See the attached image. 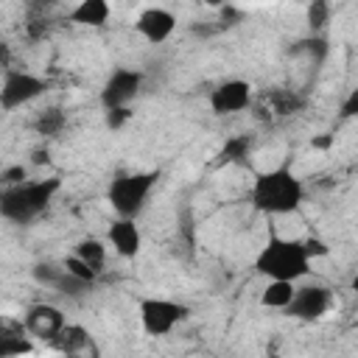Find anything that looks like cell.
<instances>
[{
    "label": "cell",
    "mask_w": 358,
    "mask_h": 358,
    "mask_svg": "<svg viewBox=\"0 0 358 358\" xmlns=\"http://www.w3.org/2000/svg\"><path fill=\"white\" fill-rule=\"evenodd\" d=\"M249 199L263 215H291L305 201V185L291 168L280 165L255 176Z\"/></svg>",
    "instance_id": "cell-1"
},
{
    "label": "cell",
    "mask_w": 358,
    "mask_h": 358,
    "mask_svg": "<svg viewBox=\"0 0 358 358\" xmlns=\"http://www.w3.org/2000/svg\"><path fill=\"white\" fill-rule=\"evenodd\" d=\"M255 271L266 280H291V282L308 277L310 255L305 249V241L271 235L255 257Z\"/></svg>",
    "instance_id": "cell-2"
},
{
    "label": "cell",
    "mask_w": 358,
    "mask_h": 358,
    "mask_svg": "<svg viewBox=\"0 0 358 358\" xmlns=\"http://www.w3.org/2000/svg\"><path fill=\"white\" fill-rule=\"evenodd\" d=\"M56 190H59V179H34V182L3 187L0 215L11 224H31L50 207Z\"/></svg>",
    "instance_id": "cell-3"
},
{
    "label": "cell",
    "mask_w": 358,
    "mask_h": 358,
    "mask_svg": "<svg viewBox=\"0 0 358 358\" xmlns=\"http://www.w3.org/2000/svg\"><path fill=\"white\" fill-rule=\"evenodd\" d=\"M157 179H159L157 171L117 173L109 182V187H106V201L115 210V215H120V218H137L145 210V204H148V199H151V193L157 187Z\"/></svg>",
    "instance_id": "cell-4"
},
{
    "label": "cell",
    "mask_w": 358,
    "mask_h": 358,
    "mask_svg": "<svg viewBox=\"0 0 358 358\" xmlns=\"http://www.w3.org/2000/svg\"><path fill=\"white\" fill-rule=\"evenodd\" d=\"M137 313H140V324L148 336L154 338H162V336H171L187 316H190V308L176 302V299H165V296H145L140 299L137 305Z\"/></svg>",
    "instance_id": "cell-5"
},
{
    "label": "cell",
    "mask_w": 358,
    "mask_h": 358,
    "mask_svg": "<svg viewBox=\"0 0 358 358\" xmlns=\"http://www.w3.org/2000/svg\"><path fill=\"white\" fill-rule=\"evenodd\" d=\"M48 92V81L28 73V70H11L6 67L3 76V87H0V106L6 112H14L20 106L34 103L36 98H42Z\"/></svg>",
    "instance_id": "cell-6"
},
{
    "label": "cell",
    "mask_w": 358,
    "mask_h": 358,
    "mask_svg": "<svg viewBox=\"0 0 358 358\" xmlns=\"http://www.w3.org/2000/svg\"><path fill=\"white\" fill-rule=\"evenodd\" d=\"M143 90V73L134 67H115L103 87H101V103L103 109H115V106H131V101L140 95Z\"/></svg>",
    "instance_id": "cell-7"
},
{
    "label": "cell",
    "mask_w": 358,
    "mask_h": 358,
    "mask_svg": "<svg viewBox=\"0 0 358 358\" xmlns=\"http://www.w3.org/2000/svg\"><path fill=\"white\" fill-rule=\"evenodd\" d=\"M252 95H255V90H252V84L246 78H227V81H221V84H215L210 90L207 103H210L213 115L227 117V115L243 112L252 103Z\"/></svg>",
    "instance_id": "cell-8"
},
{
    "label": "cell",
    "mask_w": 358,
    "mask_h": 358,
    "mask_svg": "<svg viewBox=\"0 0 358 358\" xmlns=\"http://www.w3.org/2000/svg\"><path fill=\"white\" fill-rule=\"evenodd\" d=\"M333 305V294L330 288L324 285H305V288H296L291 305L282 310L285 316L291 319H299V322H316L322 319Z\"/></svg>",
    "instance_id": "cell-9"
},
{
    "label": "cell",
    "mask_w": 358,
    "mask_h": 358,
    "mask_svg": "<svg viewBox=\"0 0 358 358\" xmlns=\"http://www.w3.org/2000/svg\"><path fill=\"white\" fill-rule=\"evenodd\" d=\"M22 327H25V333H31L36 338H59L62 330L67 327V319L56 305L34 302L22 316Z\"/></svg>",
    "instance_id": "cell-10"
},
{
    "label": "cell",
    "mask_w": 358,
    "mask_h": 358,
    "mask_svg": "<svg viewBox=\"0 0 358 358\" xmlns=\"http://www.w3.org/2000/svg\"><path fill=\"white\" fill-rule=\"evenodd\" d=\"M134 31L148 42V45H162L165 39H171V34L176 31V14L159 6L143 8L134 20Z\"/></svg>",
    "instance_id": "cell-11"
},
{
    "label": "cell",
    "mask_w": 358,
    "mask_h": 358,
    "mask_svg": "<svg viewBox=\"0 0 358 358\" xmlns=\"http://www.w3.org/2000/svg\"><path fill=\"white\" fill-rule=\"evenodd\" d=\"M134 221H137V218H120V215H117V218L109 224V229H106V241H109L112 252H115L117 257H123V260L137 257L140 249H143V232H140V227H137Z\"/></svg>",
    "instance_id": "cell-12"
},
{
    "label": "cell",
    "mask_w": 358,
    "mask_h": 358,
    "mask_svg": "<svg viewBox=\"0 0 358 358\" xmlns=\"http://www.w3.org/2000/svg\"><path fill=\"white\" fill-rule=\"evenodd\" d=\"M112 17V3L109 0H78L67 11V22L78 28H103Z\"/></svg>",
    "instance_id": "cell-13"
},
{
    "label": "cell",
    "mask_w": 358,
    "mask_h": 358,
    "mask_svg": "<svg viewBox=\"0 0 358 358\" xmlns=\"http://www.w3.org/2000/svg\"><path fill=\"white\" fill-rule=\"evenodd\" d=\"M296 294V282L291 280H266L263 291H260V305L271 308V310H285L291 305Z\"/></svg>",
    "instance_id": "cell-14"
},
{
    "label": "cell",
    "mask_w": 358,
    "mask_h": 358,
    "mask_svg": "<svg viewBox=\"0 0 358 358\" xmlns=\"http://www.w3.org/2000/svg\"><path fill=\"white\" fill-rule=\"evenodd\" d=\"M73 255H78L81 260H87L92 268H103V263H106V243L103 241H98V238H81L78 243H76V249H73Z\"/></svg>",
    "instance_id": "cell-15"
},
{
    "label": "cell",
    "mask_w": 358,
    "mask_h": 358,
    "mask_svg": "<svg viewBox=\"0 0 358 358\" xmlns=\"http://www.w3.org/2000/svg\"><path fill=\"white\" fill-rule=\"evenodd\" d=\"M67 117L62 109H45L39 117H36V131L45 134V137H56L62 129H64Z\"/></svg>",
    "instance_id": "cell-16"
},
{
    "label": "cell",
    "mask_w": 358,
    "mask_h": 358,
    "mask_svg": "<svg viewBox=\"0 0 358 358\" xmlns=\"http://www.w3.org/2000/svg\"><path fill=\"white\" fill-rule=\"evenodd\" d=\"M25 330V327H22ZM20 333H0V358H11V355H22V352H31V344L28 338Z\"/></svg>",
    "instance_id": "cell-17"
},
{
    "label": "cell",
    "mask_w": 358,
    "mask_h": 358,
    "mask_svg": "<svg viewBox=\"0 0 358 358\" xmlns=\"http://www.w3.org/2000/svg\"><path fill=\"white\" fill-rule=\"evenodd\" d=\"M330 22V3L327 0H310L308 3V25L310 31H322Z\"/></svg>",
    "instance_id": "cell-18"
},
{
    "label": "cell",
    "mask_w": 358,
    "mask_h": 358,
    "mask_svg": "<svg viewBox=\"0 0 358 358\" xmlns=\"http://www.w3.org/2000/svg\"><path fill=\"white\" fill-rule=\"evenodd\" d=\"M64 268L73 274V277H81V280H87V282H92L95 285V280H98V268H92L87 260H81L78 255H70V257H64Z\"/></svg>",
    "instance_id": "cell-19"
},
{
    "label": "cell",
    "mask_w": 358,
    "mask_h": 358,
    "mask_svg": "<svg viewBox=\"0 0 358 358\" xmlns=\"http://www.w3.org/2000/svg\"><path fill=\"white\" fill-rule=\"evenodd\" d=\"M62 350L64 352H76L81 344H87L90 341V336H87V330L84 327H78V324H67L64 330H62Z\"/></svg>",
    "instance_id": "cell-20"
},
{
    "label": "cell",
    "mask_w": 358,
    "mask_h": 358,
    "mask_svg": "<svg viewBox=\"0 0 358 358\" xmlns=\"http://www.w3.org/2000/svg\"><path fill=\"white\" fill-rule=\"evenodd\" d=\"M62 274H64V263H62V268H56V266H50V263H39V266L34 268V277H36L42 285H50V288L62 280Z\"/></svg>",
    "instance_id": "cell-21"
},
{
    "label": "cell",
    "mask_w": 358,
    "mask_h": 358,
    "mask_svg": "<svg viewBox=\"0 0 358 358\" xmlns=\"http://www.w3.org/2000/svg\"><path fill=\"white\" fill-rule=\"evenodd\" d=\"M246 148H249V137H235V140H229V143L224 145V151H221V159H224V162L241 159V157L246 154Z\"/></svg>",
    "instance_id": "cell-22"
},
{
    "label": "cell",
    "mask_w": 358,
    "mask_h": 358,
    "mask_svg": "<svg viewBox=\"0 0 358 358\" xmlns=\"http://www.w3.org/2000/svg\"><path fill=\"white\" fill-rule=\"evenodd\" d=\"M0 182H3V187L22 185V182H28V168H25V165H8V168H3Z\"/></svg>",
    "instance_id": "cell-23"
},
{
    "label": "cell",
    "mask_w": 358,
    "mask_h": 358,
    "mask_svg": "<svg viewBox=\"0 0 358 358\" xmlns=\"http://www.w3.org/2000/svg\"><path fill=\"white\" fill-rule=\"evenodd\" d=\"M338 117L341 120H358V87L347 92V98L338 106Z\"/></svg>",
    "instance_id": "cell-24"
},
{
    "label": "cell",
    "mask_w": 358,
    "mask_h": 358,
    "mask_svg": "<svg viewBox=\"0 0 358 358\" xmlns=\"http://www.w3.org/2000/svg\"><path fill=\"white\" fill-rule=\"evenodd\" d=\"M129 117H131V109H129V106H115V109H106V126H109L112 131L123 129V126L129 123Z\"/></svg>",
    "instance_id": "cell-25"
},
{
    "label": "cell",
    "mask_w": 358,
    "mask_h": 358,
    "mask_svg": "<svg viewBox=\"0 0 358 358\" xmlns=\"http://www.w3.org/2000/svg\"><path fill=\"white\" fill-rule=\"evenodd\" d=\"M305 249H308V255H310V260L313 257H324L330 249H327V243L324 241H319V238H308L305 241Z\"/></svg>",
    "instance_id": "cell-26"
},
{
    "label": "cell",
    "mask_w": 358,
    "mask_h": 358,
    "mask_svg": "<svg viewBox=\"0 0 358 358\" xmlns=\"http://www.w3.org/2000/svg\"><path fill=\"white\" fill-rule=\"evenodd\" d=\"M313 145L316 148H324V145H330V137H319V140H313Z\"/></svg>",
    "instance_id": "cell-27"
},
{
    "label": "cell",
    "mask_w": 358,
    "mask_h": 358,
    "mask_svg": "<svg viewBox=\"0 0 358 358\" xmlns=\"http://www.w3.org/2000/svg\"><path fill=\"white\" fill-rule=\"evenodd\" d=\"M204 6H227V0H201Z\"/></svg>",
    "instance_id": "cell-28"
},
{
    "label": "cell",
    "mask_w": 358,
    "mask_h": 358,
    "mask_svg": "<svg viewBox=\"0 0 358 358\" xmlns=\"http://www.w3.org/2000/svg\"><path fill=\"white\" fill-rule=\"evenodd\" d=\"M350 288H352V294H358V274L352 277V282H350Z\"/></svg>",
    "instance_id": "cell-29"
}]
</instances>
